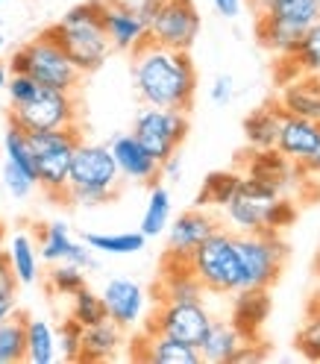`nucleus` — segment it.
I'll list each match as a JSON object with an SVG mask.
<instances>
[{"instance_id":"2f4dec72","label":"nucleus","mask_w":320,"mask_h":364,"mask_svg":"<svg viewBox=\"0 0 320 364\" xmlns=\"http://www.w3.org/2000/svg\"><path fill=\"white\" fill-rule=\"evenodd\" d=\"M24 323H27V317L18 311H12L6 321H0V364L24 361V353H27Z\"/></svg>"},{"instance_id":"4d7b16f0","label":"nucleus","mask_w":320,"mask_h":364,"mask_svg":"<svg viewBox=\"0 0 320 364\" xmlns=\"http://www.w3.org/2000/svg\"><path fill=\"white\" fill-rule=\"evenodd\" d=\"M317 6H320V0H317Z\"/></svg>"},{"instance_id":"393cba45","label":"nucleus","mask_w":320,"mask_h":364,"mask_svg":"<svg viewBox=\"0 0 320 364\" xmlns=\"http://www.w3.org/2000/svg\"><path fill=\"white\" fill-rule=\"evenodd\" d=\"M244 338L235 332V326L230 321H212L209 332H206L203 344H200V361L209 364H230L235 358V353L241 350Z\"/></svg>"},{"instance_id":"79ce46f5","label":"nucleus","mask_w":320,"mask_h":364,"mask_svg":"<svg viewBox=\"0 0 320 364\" xmlns=\"http://www.w3.org/2000/svg\"><path fill=\"white\" fill-rule=\"evenodd\" d=\"M4 186H6V191H9L12 197L24 200V197H30V194H33L36 179H33L27 171H21L18 165L6 162V165H4Z\"/></svg>"},{"instance_id":"72a5a7b5","label":"nucleus","mask_w":320,"mask_h":364,"mask_svg":"<svg viewBox=\"0 0 320 364\" xmlns=\"http://www.w3.org/2000/svg\"><path fill=\"white\" fill-rule=\"evenodd\" d=\"M91 250H97V253H109V256H132L144 250V235L142 232H118V235H100V232H88L82 238Z\"/></svg>"},{"instance_id":"8fccbe9b","label":"nucleus","mask_w":320,"mask_h":364,"mask_svg":"<svg viewBox=\"0 0 320 364\" xmlns=\"http://www.w3.org/2000/svg\"><path fill=\"white\" fill-rule=\"evenodd\" d=\"M215 4V9H218V15H223V18H238L241 15V9H244V0H212Z\"/></svg>"},{"instance_id":"a19ab883","label":"nucleus","mask_w":320,"mask_h":364,"mask_svg":"<svg viewBox=\"0 0 320 364\" xmlns=\"http://www.w3.org/2000/svg\"><path fill=\"white\" fill-rule=\"evenodd\" d=\"M56 350H59V355L68 358V361H80L82 326L74 321V317H68V321L59 326V332H56Z\"/></svg>"},{"instance_id":"4be33fe9","label":"nucleus","mask_w":320,"mask_h":364,"mask_svg":"<svg viewBox=\"0 0 320 364\" xmlns=\"http://www.w3.org/2000/svg\"><path fill=\"white\" fill-rule=\"evenodd\" d=\"M256 9V15L270 18V21H279L285 27H294L306 33L314 21L320 18V6L317 0H250Z\"/></svg>"},{"instance_id":"49530a36","label":"nucleus","mask_w":320,"mask_h":364,"mask_svg":"<svg viewBox=\"0 0 320 364\" xmlns=\"http://www.w3.org/2000/svg\"><path fill=\"white\" fill-rule=\"evenodd\" d=\"M106 4H115V6H124V9H129V12H135V15H142L144 21H150L153 18V12L165 4V0H106Z\"/></svg>"},{"instance_id":"a878e982","label":"nucleus","mask_w":320,"mask_h":364,"mask_svg":"<svg viewBox=\"0 0 320 364\" xmlns=\"http://www.w3.org/2000/svg\"><path fill=\"white\" fill-rule=\"evenodd\" d=\"M6 259H9V267L15 273L18 285H33L38 279V247L27 232L12 235Z\"/></svg>"},{"instance_id":"1a4fd4ad","label":"nucleus","mask_w":320,"mask_h":364,"mask_svg":"<svg viewBox=\"0 0 320 364\" xmlns=\"http://www.w3.org/2000/svg\"><path fill=\"white\" fill-rule=\"evenodd\" d=\"M132 135L139 139L147 153L156 162H165L168 156L179 150V144L188 135V112L179 109H159V106H144L132 124Z\"/></svg>"},{"instance_id":"412c9836","label":"nucleus","mask_w":320,"mask_h":364,"mask_svg":"<svg viewBox=\"0 0 320 364\" xmlns=\"http://www.w3.org/2000/svg\"><path fill=\"white\" fill-rule=\"evenodd\" d=\"M279 109L320 124V74H297L282 85Z\"/></svg>"},{"instance_id":"603ef678","label":"nucleus","mask_w":320,"mask_h":364,"mask_svg":"<svg viewBox=\"0 0 320 364\" xmlns=\"http://www.w3.org/2000/svg\"><path fill=\"white\" fill-rule=\"evenodd\" d=\"M12 311H15V303H0V321H6Z\"/></svg>"},{"instance_id":"6e6552de","label":"nucleus","mask_w":320,"mask_h":364,"mask_svg":"<svg viewBox=\"0 0 320 364\" xmlns=\"http://www.w3.org/2000/svg\"><path fill=\"white\" fill-rule=\"evenodd\" d=\"M80 118V109L71 91H56V88H38L36 95L12 106L9 112V124L21 127L24 132H41V129H62V127H74Z\"/></svg>"},{"instance_id":"c85d7f7f","label":"nucleus","mask_w":320,"mask_h":364,"mask_svg":"<svg viewBox=\"0 0 320 364\" xmlns=\"http://www.w3.org/2000/svg\"><path fill=\"white\" fill-rule=\"evenodd\" d=\"M300 30L294 27H285L279 21H270V18H256V38L265 50L277 53V56H288L297 50V44H300Z\"/></svg>"},{"instance_id":"f257e3e1","label":"nucleus","mask_w":320,"mask_h":364,"mask_svg":"<svg viewBox=\"0 0 320 364\" xmlns=\"http://www.w3.org/2000/svg\"><path fill=\"white\" fill-rule=\"evenodd\" d=\"M132 85L144 106L188 112L197 95V71L188 50L144 41L132 50Z\"/></svg>"},{"instance_id":"bf43d9fd","label":"nucleus","mask_w":320,"mask_h":364,"mask_svg":"<svg viewBox=\"0 0 320 364\" xmlns=\"http://www.w3.org/2000/svg\"><path fill=\"white\" fill-rule=\"evenodd\" d=\"M317 74H320V71H317Z\"/></svg>"},{"instance_id":"864d4df0","label":"nucleus","mask_w":320,"mask_h":364,"mask_svg":"<svg viewBox=\"0 0 320 364\" xmlns=\"http://www.w3.org/2000/svg\"><path fill=\"white\" fill-rule=\"evenodd\" d=\"M6 80H9V68H6V65H0V88L6 85Z\"/></svg>"},{"instance_id":"6e6d98bb","label":"nucleus","mask_w":320,"mask_h":364,"mask_svg":"<svg viewBox=\"0 0 320 364\" xmlns=\"http://www.w3.org/2000/svg\"><path fill=\"white\" fill-rule=\"evenodd\" d=\"M6 44V33H4V24H0V48Z\"/></svg>"},{"instance_id":"f03ea898","label":"nucleus","mask_w":320,"mask_h":364,"mask_svg":"<svg viewBox=\"0 0 320 364\" xmlns=\"http://www.w3.org/2000/svg\"><path fill=\"white\" fill-rule=\"evenodd\" d=\"M100 6L103 0H85V4L74 6L68 15H62L53 27L44 30L82 74L97 71L112 53V44L103 33Z\"/></svg>"},{"instance_id":"de8ad7c7","label":"nucleus","mask_w":320,"mask_h":364,"mask_svg":"<svg viewBox=\"0 0 320 364\" xmlns=\"http://www.w3.org/2000/svg\"><path fill=\"white\" fill-rule=\"evenodd\" d=\"M233 95H235V80H233L230 74H220V77L215 80L212 91H209L212 103H218V106H226V103L233 100Z\"/></svg>"},{"instance_id":"3c124183","label":"nucleus","mask_w":320,"mask_h":364,"mask_svg":"<svg viewBox=\"0 0 320 364\" xmlns=\"http://www.w3.org/2000/svg\"><path fill=\"white\" fill-rule=\"evenodd\" d=\"M300 168H303V173H306V176H320V147L306 159V162H303Z\"/></svg>"},{"instance_id":"ea45409f","label":"nucleus","mask_w":320,"mask_h":364,"mask_svg":"<svg viewBox=\"0 0 320 364\" xmlns=\"http://www.w3.org/2000/svg\"><path fill=\"white\" fill-rule=\"evenodd\" d=\"M294 220H297V203L291 197H285V194H279L277 200L265 206V226L273 230V232L285 230V226H291Z\"/></svg>"},{"instance_id":"a211bd4d","label":"nucleus","mask_w":320,"mask_h":364,"mask_svg":"<svg viewBox=\"0 0 320 364\" xmlns=\"http://www.w3.org/2000/svg\"><path fill=\"white\" fill-rule=\"evenodd\" d=\"M100 21H103V33L112 44V50H124L132 53L135 48H142L147 41V21L142 15H135L124 6L106 4L100 6Z\"/></svg>"},{"instance_id":"aec40b11","label":"nucleus","mask_w":320,"mask_h":364,"mask_svg":"<svg viewBox=\"0 0 320 364\" xmlns=\"http://www.w3.org/2000/svg\"><path fill=\"white\" fill-rule=\"evenodd\" d=\"M317 147H320V124L285 112L279 124V135H277V150L288 156L291 162L303 165Z\"/></svg>"},{"instance_id":"09e8293b","label":"nucleus","mask_w":320,"mask_h":364,"mask_svg":"<svg viewBox=\"0 0 320 364\" xmlns=\"http://www.w3.org/2000/svg\"><path fill=\"white\" fill-rule=\"evenodd\" d=\"M182 176V159L179 153L168 156L165 162H159V179H168V182H176Z\"/></svg>"},{"instance_id":"5701e85b","label":"nucleus","mask_w":320,"mask_h":364,"mask_svg":"<svg viewBox=\"0 0 320 364\" xmlns=\"http://www.w3.org/2000/svg\"><path fill=\"white\" fill-rule=\"evenodd\" d=\"M124 344V329L115 321H100L95 326L82 329V350H80V361H106L112 358Z\"/></svg>"},{"instance_id":"c03bdc74","label":"nucleus","mask_w":320,"mask_h":364,"mask_svg":"<svg viewBox=\"0 0 320 364\" xmlns=\"http://www.w3.org/2000/svg\"><path fill=\"white\" fill-rule=\"evenodd\" d=\"M65 262H68V264H74V267H80V270H95V267H97L95 250H91L85 241H74L71 250H68Z\"/></svg>"},{"instance_id":"c756f323","label":"nucleus","mask_w":320,"mask_h":364,"mask_svg":"<svg viewBox=\"0 0 320 364\" xmlns=\"http://www.w3.org/2000/svg\"><path fill=\"white\" fill-rule=\"evenodd\" d=\"M168 223H171V191L165 186H159V182H153L139 232L144 238H156V235H162L168 230Z\"/></svg>"},{"instance_id":"dca6fc26","label":"nucleus","mask_w":320,"mask_h":364,"mask_svg":"<svg viewBox=\"0 0 320 364\" xmlns=\"http://www.w3.org/2000/svg\"><path fill=\"white\" fill-rule=\"evenodd\" d=\"M109 150H112V159H115V165H118L124 179L144 182V186L159 182V162L147 153V147L135 139L132 132L115 135L112 144H109Z\"/></svg>"},{"instance_id":"bb28decb","label":"nucleus","mask_w":320,"mask_h":364,"mask_svg":"<svg viewBox=\"0 0 320 364\" xmlns=\"http://www.w3.org/2000/svg\"><path fill=\"white\" fill-rule=\"evenodd\" d=\"M24 341H27L24 361L50 364L56 358V332H53V326L48 321L27 317V323H24Z\"/></svg>"},{"instance_id":"cd10ccee","label":"nucleus","mask_w":320,"mask_h":364,"mask_svg":"<svg viewBox=\"0 0 320 364\" xmlns=\"http://www.w3.org/2000/svg\"><path fill=\"white\" fill-rule=\"evenodd\" d=\"M238 182H241V173H235V171H215V173H209V176H206V182H203L200 194H197L194 206H200V209H209V206L223 209L226 203L238 194Z\"/></svg>"},{"instance_id":"5fc2aeb1","label":"nucleus","mask_w":320,"mask_h":364,"mask_svg":"<svg viewBox=\"0 0 320 364\" xmlns=\"http://www.w3.org/2000/svg\"><path fill=\"white\" fill-rule=\"evenodd\" d=\"M314 270H317V277H320V247H317V256H314Z\"/></svg>"},{"instance_id":"b1692460","label":"nucleus","mask_w":320,"mask_h":364,"mask_svg":"<svg viewBox=\"0 0 320 364\" xmlns=\"http://www.w3.org/2000/svg\"><path fill=\"white\" fill-rule=\"evenodd\" d=\"M282 115H285V112L279 109V103H267V106H262L256 112H250V115L244 118V139H247L250 150L277 147Z\"/></svg>"},{"instance_id":"f3484780","label":"nucleus","mask_w":320,"mask_h":364,"mask_svg":"<svg viewBox=\"0 0 320 364\" xmlns=\"http://www.w3.org/2000/svg\"><path fill=\"white\" fill-rule=\"evenodd\" d=\"M247 176H256L270 182L279 194H285L291 186H300L306 179L303 168L291 162L288 156H282L277 147H267V150H250L247 156Z\"/></svg>"},{"instance_id":"c9c22d12","label":"nucleus","mask_w":320,"mask_h":364,"mask_svg":"<svg viewBox=\"0 0 320 364\" xmlns=\"http://www.w3.org/2000/svg\"><path fill=\"white\" fill-rule=\"evenodd\" d=\"M297 65V71L300 74H317L320 71V18L314 24L300 36V44H297V50L288 53Z\"/></svg>"},{"instance_id":"6ab92c4d","label":"nucleus","mask_w":320,"mask_h":364,"mask_svg":"<svg viewBox=\"0 0 320 364\" xmlns=\"http://www.w3.org/2000/svg\"><path fill=\"white\" fill-rule=\"evenodd\" d=\"M132 358L153 361V364H200V350L188 347L182 341L144 329L132 344Z\"/></svg>"},{"instance_id":"58836bf2","label":"nucleus","mask_w":320,"mask_h":364,"mask_svg":"<svg viewBox=\"0 0 320 364\" xmlns=\"http://www.w3.org/2000/svg\"><path fill=\"white\" fill-rule=\"evenodd\" d=\"M48 288L62 297H74L80 288H85V270L68 264V262H56L53 270L48 273Z\"/></svg>"},{"instance_id":"0eeeda50","label":"nucleus","mask_w":320,"mask_h":364,"mask_svg":"<svg viewBox=\"0 0 320 364\" xmlns=\"http://www.w3.org/2000/svg\"><path fill=\"white\" fill-rule=\"evenodd\" d=\"M191 270L206 294H235L241 288L235 235L226 230H215L191 253Z\"/></svg>"},{"instance_id":"13d9d810","label":"nucleus","mask_w":320,"mask_h":364,"mask_svg":"<svg viewBox=\"0 0 320 364\" xmlns=\"http://www.w3.org/2000/svg\"><path fill=\"white\" fill-rule=\"evenodd\" d=\"M0 4H4V0H0Z\"/></svg>"},{"instance_id":"e433bc0d","label":"nucleus","mask_w":320,"mask_h":364,"mask_svg":"<svg viewBox=\"0 0 320 364\" xmlns=\"http://www.w3.org/2000/svg\"><path fill=\"white\" fill-rule=\"evenodd\" d=\"M71 300H74L71 317H74V321H77L82 329L106 321V306H103V300H100V294H95L91 288H80Z\"/></svg>"},{"instance_id":"ddd939ff","label":"nucleus","mask_w":320,"mask_h":364,"mask_svg":"<svg viewBox=\"0 0 320 364\" xmlns=\"http://www.w3.org/2000/svg\"><path fill=\"white\" fill-rule=\"evenodd\" d=\"M171 230H168V253L171 256H182V259H191L194 250L209 238L215 230H220V220L215 212L209 209H188V212H182L174 223H168Z\"/></svg>"},{"instance_id":"9d476101","label":"nucleus","mask_w":320,"mask_h":364,"mask_svg":"<svg viewBox=\"0 0 320 364\" xmlns=\"http://www.w3.org/2000/svg\"><path fill=\"white\" fill-rule=\"evenodd\" d=\"M200 36V12L194 0H165L147 21V38L174 50H191Z\"/></svg>"},{"instance_id":"423d86ee","label":"nucleus","mask_w":320,"mask_h":364,"mask_svg":"<svg viewBox=\"0 0 320 364\" xmlns=\"http://www.w3.org/2000/svg\"><path fill=\"white\" fill-rule=\"evenodd\" d=\"M238 267H241V288H270L279 279V273L288 259V244L279 232L262 230V232H238Z\"/></svg>"},{"instance_id":"4468645a","label":"nucleus","mask_w":320,"mask_h":364,"mask_svg":"<svg viewBox=\"0 0 320 364\" xmlns=\"http://www.w3.org/2000/svg\"><path fill=\"white\" fill-rule=\"evenodd\" d=\"M100 300L106 306V317H109V321H115L121 329H132L144 317L147 294H144V288L135 282V279L115 277V279L106 282Z\"/></svg>"},{"instance_id":"39448f33","label":"nucleus","mask_w":320,"mask_h":364,"mask_svg":"<svg viewBox=\"0 0 320 364\" xmlns=\"http://www.w3.org/2000/svg\"><path fill=\"white\" fill-rule=\"evenodd\" d=\"M9 74H27L44 88H56V91H77L82 71L65 56L59 44L41 33L38 38L27 41L24 48H18L9 59Z\"/></svg>"},{"instance_id":"a18cd8bd","label":"nucleus","mask_w":320,"mask_h":364,"mask_svg":"<svg viewBox=\"0 0 320 364\" xmlns=\"http://www.w3.org/2000/svg\"><path fill=\"white\" fill-rule=\"evenodd\" d=\"M15 294H18V279L9 267V259L4 256L0 259V303H15Z\"/></svg>"},{"instance_id":"7c9ffc66","label":"nucleus","mask_w":320,"mask_h":364,"mask_svg":"<svg viewBox=\"0 0 320 364\" xmlns=\"http://www.w3.org/2000/svg\"><path fill=\"white\" fill-rule=\"evenodd\" d=\"M36 235H38V259H44L48 264L65 262L68 250H71V244H74L71 232H68V223H62V220L38 226Z\"/></svg>"},{"instance_id":"37998d69","label":"nucleus","mask_w":320,"mask_h":364,"mask_svg":"<svg viewBox=\"0 0 320 364\" xmlns=\"http://www.w3.org/2000/svg\"><path fill=\"white\" fill-rule=\"evenodd\" d=\"M38 88H41V85H38L33 77H27V74H9V80H6V91H9V103H12V106L27 103Z\"/></svg>"},{"instance_id":"20e7f679","label":"nucleus","mask_w":320,"mask_h":364,"mask_svg":"<svg viewBox=\"0 0 320 364\" xmlns=\"http://www.w3.org/2000/svg\"><path fill=\"white\" fill-rule=\"evenodd\" d=\"M30 147L36 156V186L44 188L50 200L65 203L68 194V176H71V159L77 144L82 141L80 127H62V129H41L27 132Z\"/></svg>"},{"instance_id":"9b49d317","label":"nucleus","mask_w":320,"mask_h":364,"mask_svg":"<svg viewBox=\"0 0 320 364\" xmlns=\"http://www.w3.org/2000/svg\"><path fill=\"white\" fill-rule=\"evenodd\" d=\"M212 321H215L212 311L203 303H156V311L144 323V329L171 335V338L182 341V344L200 350Z\"/></svg>"},{"instance_id":"473e14b6","label":"nucleus","mask_w":320,"mask_h":364,"mask_svg":"<svg viewBox=\"0 0 320 364\" xmlns=\"http://www.w3.org/2000/svg\"><path fill=\"white\" fill-rule=\"evenodd\" d=\"M223 215L238 232H262V230H267L265 226V206L250 203V200H244L238 194L223 206Z\"/></svg>"},{"instance_id":"2eb2a0df","label":"nucleus","mask_w":320,"mask_h":364,"mask_svg":"<svg viewBox=\"0 0 320 364\" xmlns=\"http://www.w3.org/2000/svg\"><path fill=\"white\" fill-rule=\"evenodd\" d=\"M270 288H238L233 311H230V323L244 341H256L262 338V329L270 317Z\"/></svg>"},{"instance_id":"f8f14e48","label":"nucleus","mask_w":320,"mask_h":364,"mask_svg":"<svg viewBox=\"0 0 320 364\" xmlns=\"http://www.w3.org/2000/svg\"><path fill=\"white\" fill-rule=\"evenodd\" d=\"M206 288L191 270V259L171 256L162 259V273L156 285V303H203Z\"/></svg>"},{"instance_id":"f704fd0d","label":"nucleus","mask_w":320,"mask_h":364,"mask_svg":"<svg viewBox=\"0 0 320 364\" xmlns=\"http://www.w3.org/2000/svg\"><path fill=\"white\" fill-rule=\"evenodd\" d=\"M4 153H6V162L18 165L21 171H27L36 179V156L30 147V135L21 127L9 124V129L4 132Z\"/></svg>"},{"instance_id":"7ed1b4c3","label":"nucleus","mask_w":320,"mask_h":364,"mask_svg":"<svg viewBox=\"0 0 320 364\" xmlns=\"http://www.w3.org/2000/svg\"><path fill=\"white\" fill-rule=\"evenodd\" d=\"M121 171L106 144L80 141L71 159L65 206H103L118 197Z\"/></svg>"},{"instance_id":"4c0bfd02","label":"nucleus","mask_w":320,"mask_h":364,"mask_svg":"<svg viewBox=\"0 0 320 364\" xmlns=\"http://www.w3.org/2000/svg\"><path fill=\"white\" fill-rule=\"evenodd\" d=\"M297 350L311 361H320V297H314L309 303L306 323H303L300 335H297Z\"/></svg>"}]
</instances>
